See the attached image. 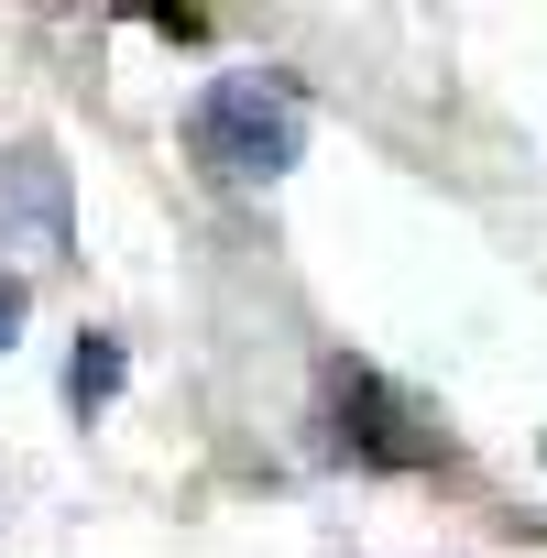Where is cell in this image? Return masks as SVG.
Segmentation results:
<instances>
[{"mask_svg": "<svg viewBox=\"0 0 547 558\" xmlns=\"http://www.w3.org/2000/svg\"><path fill=\"white\" fill-rule=\"evenodd\" d=\"M340 416H351L340 438H351L362 460H384V471H416V460H438V438H416V416H405V405H394L373 373H340Z\"/></svg>", "mask_w": 547, "mask_h": 558, "instance_id": "obj_2", "label": "cell"}, {"mask_svg": "<svg viewBox=\"0 0 547 558\" xmlns=\"http://www.w3.org/2000/svg\"><path fill=\"white\" fill-rule=\"evenodd\" d=\"M186 143L230 175V186H274L296 154H307V99L285 77H219L186 121Z\"/></svg>", "mask_w": 547, "mask_h": 558, "instance_id": "obj_1", "label": "cell"}, {"mask_svg": "<svg viewBox=\"0 0 547 558\" xmlns=\"http://www.w3.org/2000/svg\"><path fill=\"white\" fill-rule=\"evenodd\" d=\"M121 373H132V362H121V340H110V329H88V340L66 351V405H77V416H99V405L121 395Z\"/></svg>", "mask_w": 547, "mask_h": 558, "instance_id": "obj_3", "label": "cell"}, {"mask_svg": "<svg viewBox=\"0 0 547 558\" xmlns=\"http://www.w3.org/2000/svg\"><path fill=\"white\" fill-rule=\"evenodd\" d=\"M12 340H23V286L0 274V351H12Z\"/></svg>", "mask_w": 547, "mask_h": 558, "instance_id": "obj_5", "label": "cell"}, {"mask_svg": "<svg viewBox=\"0 0 547 558\" xmlns=\"http://www.w3.org/2000/svg\"><path fill=\"white\" fill-rule=\"evenodd\" d=\"M12 186H23L34 230H45V241H66V186H56V154H12Z\"/></svg>", "mask_w": 547, "mask_h": 558, "instance_id": "obj_4", "label": "cell"}]
</instances>
